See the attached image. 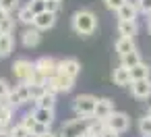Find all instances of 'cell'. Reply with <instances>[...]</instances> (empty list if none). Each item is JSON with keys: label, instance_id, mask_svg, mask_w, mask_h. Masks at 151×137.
<instances>
[{"label": "cell", "instance_id": "obj_1", "mask_svg": "<svg viewBox=\"0 0 151 137\" xmlns=\"http://www.w3.org/2000/svg\"><path fill=\"white\" fill-rule=\"evenodd\" d=\"M70 27H73V31L79 33V36H85V38H87V36H93L95 29H97V17H95V13H91V11H87V9H81V11H77V13L73 15Z\"/></svg>", "mask_w": 151, "mask_h": 137}, {"label": "cell", "instance_id": "obj_2", "mask_svg": "<svg viewBox=\"0 0 151 137\" xmlns=\"http://www.w3.org/2000/svg\"><path fill=\"white\" fill-rule=\"evenodd\" d=\"M95 106H97V98L91 94H81L73 100V112L81 118H93Z\"/></svg>", "mask_w": 151, "mask_h": 137}, {"label": "cell", "instance_id": "obj_3", "mask_svg": "<svg viewBox=\"0 0 151 137\" xmlns=\"http://www.w3.org/2000/svg\"><path fill=\"white\" fill-rule=\"evenodd\" d=\"M89 123H91V118H81V116L70 118L60 127L58 137H83L89 129Z\"/></svg>", "mask_w": 151, "mask_h": 137}, {"label": "cell", "instance_id": "obj_4", "mask_svg": "<svg viewBox=\"0 0 151 137\" xmlns=\"http://www.w3.org/2000/svg\"><path fill=\"white\" fill-rule=\"evenodd\" d=\"M6 106L11 108H21L25 104H31V94H29V85L27 83H19L11 89V94L6 96Z\"/></svg>", "mask_w": 151, "mask_h": 137}, {"label": "cell", "instance_id": "obj_5", "mask_svg": "<svg viewBox=\"0 0 151 137\" xmlns=\"http://www.w3.org/2000/svg\"><path fill=\"white\" fill-rule=\"evenodd\" d=\"M33 65H35V71H37L44 79H52V77L58 75V60H54V58H50V56H42V58H37Z\"/></svg>", "mask_w": 151, "mask_h": 137}, {"label": "cell", "instance_id": "obj_6", "mask_svg": "<svg viewBox=\"0 0 151 137\" xmlns=\"http://www.w3.org/2000/svg\"><path fill=\"white\" fill-rule=\"evenodd\" d=\"M106 127L116 131V133H124L130 127V116L126 112H114V114H110L106 118Z\"/></svg>", "mask_w": 151, "mask_h": 137}, {"label": "cell", "instance_id": "obj_7", "mask_svg": "<svg viewBox=\"0 0 151 137\" xmlns=\"http://www.w3.org/2000/svg\"><path fill=\"white\" fill-rule=\"evenodd\" d=\"M130 94L132 98L137 100H147L151 98V79H137V81H130Z\"/></svg>", "mask_w": 151, "mask_h": 137}, {"label": "cell", "instance_id": "obj_8", "mask_svg": "<svg viewBox=\"0 0 151 137\" xmlns=\"http://www.w3.org/2000/svg\"><path fill=\"white\" fill-rule=\"evenodd\" d=\"M58 73L77 79L79 73H81V65H79L77 58H62V60H58Z\"/></svg>", "mask_w": 151, "mask_h": 137}, {"label": "cell", "instance_id": "obj_9", "mask_svg": "<svg viewBox=\"0 0 151 137\" xmlns=\"http://www.w3.org/2000/svg\"><path fill=\"white\" fill-rule=\"evenodd\" d=\"M40 42H42V31L37 29V27H25L23 29V33H21V44L25 46V48H35V46H40Z\"/></svg>", "mask_w": 151, "mask_h": 137}, {"label": "cell", "instance_id": "obj_10", "mask_svg": "<svg viewBox=\"0 0 151 137\" xmlns=\"http://www.w3.org/2000/svg\"><path fill=\"white\" fill-rule=\"evenodd\" d=\"M116 108H114V102L110 98H99L97 100V106H95V114L93 118H99V120H106L110 114H114Z\"/></svg>", "mask_w": 151, "mask_h": 137}, {"label": "cell", "instance_id": "obj_11", "mask_svg": "<svg viewBox=\"0 0 151 137\" xmlns=\"http://www.w3.org/2000/svg\"><path fill=\"white\" fill-rule=\"evenodd\" d=\"M116 15H118V21H137V15H139V7H137V2L132 0H128V2H124L118 11H116Z\"/></svg>", "mask_w": 151, "mask_h": 137}, {"label": "cell", "instance_id": "obj_12", "mask_svg": "<svg viewBox=\"0 0 151 137\" xmlns=\"http://www.w3.org/2000/svg\"><path fill=\"white\" fill-rule=\"evenodd\" d=\"M56 25V15L50 13V11H44L40 15H35V21H33V27H37L40 31H48Z\"/></svg>", "mask_w": 151, "mask_h": 137}, {"label": "cell", "instance_id": "obj_13", "mask_svg": "<svg viewBox=\"0 0 151 137\" xmlns=\"http://www.w3.org/2000/svg\"><path fill=\"white\" fill-rule=\"evenodd\" d=\"M112 79H114V85H120V87L130 85V81H132V79H130V69L118 65V67L114 69V73H112Z\"/></svg>", "mask_w": 151, "mask_h": 137}, {"label": "cell", "instance_id": "obj_14", "mask_svg": "<svg viewBox=\"0 0 151 137\" xmlns=\"http://www.w3.org/2000/svg\"><path fill=\"white\" fill-rule=\"evenodd\" d=\"M33 112V116H35V120L37 123H42V125H52L54 123V118H56V114H54V110H50V108H40V106H35V110H31Z\"/></svg>", "mask_w": 151, "mask_h": 137}, {"label": "cell", "instance_id": "obj_15", "mask_svg": "<svg viewBox=\"0 0 151 137\" xmlns=\"http://www.w3.org/2000/svg\"><path fill=\"white\" fill-rule=\"evenodd\" d=\"M13 48H15V38H13V33H0V58L11 56Z\"/></svg>", "mask_w": 151, "mask_h": 137}, {"label": "cell", "instance_id": "obj_16", "mask_svg": "<svg viewBox=\"0 0 151 137\" xmlns=\"http://www.w3.org/2000/svg\"><path fill=\"white\" fill-rule=\"evenodd\" d=\"M139 31L137 21H118V33L120 38H134Z\"/></svg>", "mask_w": 151, "mask_h": 137}, {"label": "cell", "instance_id": "obj_17", "mask_svg": "<svg viewBox=\"0 0 151 137\" xmlns=\"http://www.w3.org/2000/svg\"><path fill=\"white\" fill-rule=\"evenodd\" d=\"M114 48H116L118 56H124V54H128V52H134V50H137V48H134V38H118Z\"/></svg>", "mask_w": 151, "mask_h": 137}, {"label": "cell", "instance_id": "obj_18", "mask_svg": "<svg viewBox=\"0 0 151 137\" xmlns=\"http://www.w3.org/2000/svg\"><path fill=\"white\" fill-rule=\"evenodd\" d=\"M17 21L23 23L25 27H31V25H33V21H35V13L29 9V4H25V7H21V9L17 11Z\"/></svg>", "mask_w": 151, "mask_h": 137}, {"label": "cell", "instance_id": "obj_19", "mask_svg": "<svg viewBox=\"0 0 151 137\" xmlns=\"http://www.w3.org/2000/svg\"><path fill=\"white\" fill-rule=\"evenodd\" d=\"M52 79H54V83H56L58 91H62V94L70 91V89L75 87V81H77V79H73V77H66V75H62V73H58V75H56V77H52Z\"/></svg>", "mask_w": 151, "mask_h": 137}, {"label": "cell", "instance_id": "obj_20", "mask_svg": "<svg viewBox=\"0 0 151 137\" xmlns=\"http://www.w3.org/2000/svg\"><path fill=\"white\" fill-rule=\"evenodd\" d=\"M149 75H151V69H149L147 62H139L137 67L130 69V79L132 81H137V79H149Z\"/></svg>", "mask_w": 151, "mask_h": 137}, {"label": "cell", "instance_id": "obj_21", "mask_svg": "<svg viewBox=\"0 0 151 137\" xmlns=\"http://www.w3.org/2000/svg\"><path fill=\"white\" fill-rule=\"evenodd\" d=\"M139 62H143L141 60V54L134 50V52H128V54H124V56H120V65L122 67H126V69H132V67H137Z\"/></svg>", "mask_w": 151, "mask_h": 137}, {"label": "cell", "instance_id": "obj_22", "mask_svg": "<svg viewBox=\"0 0 151 137\" xmlns=\"http://www.w3.org/2000/svg\"><path fill=\"white\" fill-rule=\"evenodd\" d=\"M35 106H40V108H50V110H54L56 108V96L54 94H50V91H46L37 102H35Z\"/></svg>", "mask_w": 151, "mask_h": 137}, {"label": "cell", "instance_id": "obj_23", "mask_svg": "<svg viewBox=\"0 0 151 137\" xmlns=\"http://www.w3.org/2000/svg\"><path fill=\"white\" fill-rule=\"evenodd\" d=\"M9 137H31V131L25 129L21 123H15V125H11V129H9Z\"/></svg>", "mask_w": 151, "mask_h": 137}, {"label": "cell", "instance_id": "obj_24", "mask_svg": "<svg viewBox=\"0 0 151 137\" xmlns=\"http://www.w3.org/2000/svg\"><path fill=\"white\" fill-rule=\"evenodd\" d=\"M13 114H15V108L4 106V110L0 112V127H11L13 125Z\"/></svg>", "mask_w": 151, "mask_h": 137}, {"label": "cell", "instance_id": "obj_25", "mask_svg": "<svg viewBox=\"0 0 151 137\" xmlns=\"http://www.w3.org/2000/svg\"><path fill=\"white\" fill-rule=\"evenodd\" d=\"M139 133H141V137H151V118L147 114L143 118H139Z\"/></svg>", "mask_w": 151, "mask_h": 137}, {"label": "cell", "instance_id": "obj_26", "mask_svg": "<svg viewBox=\"0 0 151 137\" xmlns=\"http://www.w3.org/2000/svg\"><path fill=\"white\" fill-rule=\"evenodd\" d=\"M29 9L35 13V15H40V13H44V11H48V0H29Z\"/></svg>", "mask_w": 151, "mask_h": 137}, {"label": "cell", "instance_id": "obj_27", "mask_svg": "<svg viewBox=\"0 0 151 137\" xmlns=\"http://www.w3.org/2000/svg\"><path fill=\"white\" fill-rule=\"evenodd\" d=\"M15 25H17V19L11 15L9 19H4L2 23H0V33H13L15 31Z\"/></svg>", "mask_w": 151, "mask_h": 137}, {"label": "cell", "instance_id": "obj_28", "mask_svg": "<svg viewBox=\"0 0 151 137\" xmlns=\"http://www.w3.org/2000/svg\"><path fill=\"white\" fill-rule=\"evenodd\" d=\"M0 9H4L6 13H15V11H19L21 9V4H19V0H0Z\"/></svg>", "mask_w": 151, "mask_h": 137}, {"label": "cell", "instance_id": "obj_29", "mask_svg": "<svg viewBox=\"0 0 151 137\" xmlns=\"http://www.w3.org/2000/svg\"><path fill=\"white\" fill-rule=\"evenodd\" d=\"M29 94H31V104H35L46 94V87L44 85H29Z\"/></svg>", "mask_w": 151, "mask_h": 137}, {"label": "cell", "instance_id": "obj_30", "mask_svg": "<svg viewBox=\"0 0 151 137\" xmlns=\"http://www.w3.org/2000/svg\"><path fill=\"white\" fill-rule=\"evenodd\" d=\"M19 123H21V125H23L25 129H29V131H31V129L35 127V123H37V120H35L33 112H25V114L21 116V120H19Z\"/></svg>", "mask_w": 151, "mask_h": 137}, {"label": "cell", "instance_id": "obj_31", "mask_svg": "<svg viewBox=\"0 0 151 137\" xmlns=\"http://www.w3.org/2000/svg\"><path fill=\"white\" fill-rule=\"evenodd\" d=\"M48 131H50V127H48V125L35 123V127L31 129V137H40V135H44V133H48Z\"/></svg>", "mask_w": 151, "mask_h": 137}, {"label": "cell", "instance_id": "obj_32", "mask_svg": "<svg viewBox=\"0 0 151 137\" xmlns=\"http://www.w3.org/2000/svg\"><path fill=\"white\" fill-rule=\"evenodd\" d=\"M124 2H128V0H104V4H106L108 11H118Z\"/></svg>", "mask_w": 151, "mask_h": 137}, {"label": "cell", "instance_id": "obj_33", "mask_svg": "<svg viewBox=\"0 0 151 137\" xmlns=\"http://www.w3.org/2000/svg\"><path fill=\"white\" fill-rule=\"evenodd\" d=\"M9 94H11V85H9L4 79H0V102H2Z\"/></svg>", "mask_w": 151, "mask_h": 137}, {"label": "cell", "instance_id": "obj_34", "mask_svg": "<svg viewBox=\"0 0 151 137\" xmlns=\"http://www.w3.org/2000/svg\"><path fill=\"white\" fill-rule=\"evenodd\" d=\"M137 2V7H139V13H149V9H151V0H134Z\"/></svg>", "mask_w": 151, "mask_h": 137}, {"label": "cell", "instance_id": "obj_35", "mask_svg": "<svg viewBox=\"0 0 151 137\" xmlns=\"http://www.w3.org/2000/svg\"><path fill=\"white\" fill-rule=\"evenodd\" d=\"M60 9H62V2H60V0H48V11H50V13L58 15Z\"/></svg>", "mask_w": 151, "mask_h": 137}, {"label": "cell", "instance_id": "obj_36", "mask_svg": "<svg viewBox=\"0 0 151 137\" xmlns=\"http://www.w3.org/2000/svg\"><path fill=\"white\" fill-rule=\"evenodd\" d=\"M101 137H120V133H116V131H112V129H106V131L101 133Z\"/></svg>", "mask_w": 151, "mask_h": 137}, {"label": "cell", "instance_id": "obj_37", "mask_svg": "<svg viewBox=\"0 0 151 137\" xmlns=\"http://www.w3.org/2000/svg\"><path fill=\"white\" fill-rule=\"evenodd\" d=\"M9 17H11V13H6L4 9H0V23H2L4 19H9Z\"/></svg>", "mask_w": 151, "mask_h": 137}, {"label": "cell", "instance_id": "obj_38", "mask_svg": "<svg viewBox=\"0 0 151 137\" xmlns=\"http://www.w3.org/2000/svg\"><path fill=\"white\" fill-rule=\"evenodd\" d=\"M40 137H58V133H54V131H48V133H44V135H40Z\"/></svg>", "mask_w": 151, "mask_h": 137}, {"label": "cell", "instance_id": "obj_39", "mask_svg": "<svg viewBox=\"0 0 151 137\" xmlns=\"http://www.w3.org/2000/svg\"><path fill=\"white\" fill-rule=\"evenodd\" d=\"M147 31H149V36H151V19L147 21Z\"/></svg>", "mask_w": 151, "mask_h": 137}, {"label": "cell", "instance_id": "obj_40", "mask_svg": "<svg viewBox=\"0 0 151 137\" xmlns=\"http://www.w3.org/2000/svg\"><path fill=\"white\" fill-rule=\"evenodd\" d=\"M4 106H6V104H2V102H0V112H2V110H4Z\"/></svg>", "mask_w": 151, "mask_h": 137}, {"label": "cell", "instance_id": "obj_41", "mask_svg": "<svg viewBox=\"0 0 151 137\" xmlns=\"http://www.w3.org/2000/svg\"><path fill=\"white\" fill-rule=\"evenodd\" d=\"M147 19H151V9H149V13H147Z\"/></svg>", "mask_w": 151, "mask_h": 137}, {"label": "cell", "instance_id": "obj_42", "mask_svg": "<svg viewBox=\"0 0 151 137\" xmlns=\"http://www.w3.org/2000/svg\"><path fill=\"white\" fill-rule=\"evenodd\" d=\"M83 137H95V135H89V133H85V135H83Z\"/></svg>", "mask_w": 151, "mask_h": 137}, {"label": "cell", "instance_id": "obj_43", "mask_svg": "<svg viewBox=\"0 0 151 137\" xmlns=\"http://www.w3.org/2000/svg\"><path fill=\"white\" fill-rule=\"evenodd\" d=\"M147 116H149V118H151V108H149V112H147Z\"/></svg>", "mask_w": 151, "mask_h": 137}, {"label": "cell", "instance_id": "obj_44", "mask_svg": "<svg viewBox=\"0 0 151 137\" xmlns=\"http://www.w3.org/2000/svg\"><path fill=\"white\" fill-rule=\"evenodd\" d=\"M60 2H62V0H60Z\"/></svg>", "mask_w": 151, "mask_h": 137}]
</instances>
